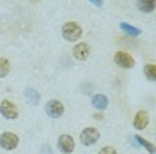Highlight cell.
Returning a JSON list of instances; mask_svg holds the SVG:
<instances>
[{
	"mask_svg": "<svg viewBox=\"0 0 156 154\" xmlns=\"http://www.w3.org/2000/svg\"><path fill=\"white\" fill-rule=\"evenodd\" d=\"M62 37L66 39V41H78V39L82 37V27L78 25L76 21H68V23H64V27H62Z\"/></svg>",
	"mask_w": 156,
	"mask_h": 154,
	"instance_id": "cell-1",
	"label": "cell"
},
{
	"mask_svg": "<svg viewBox=\"0 0 156 154\" xmlns=\"http://www.w3.org/2000/svg\"><path fill=\"white\" fill-rule=\"evenodd\" d=\"M44 112H46V115H48L50 119H60V117L64 115V105H62L58 99H51V101L46 103Z\"/></svg>",
	"mask_w": 156,
	"mask_h": 154,
	"instance_id": "cell-2",
	"label": "cell"
},
{
	"mask_svg": "<svg viewBox=\"0 0 156 154\" xmlns=\"http://www.w3.org/2000/svg\"><path fill=\"white\" fill-rule=\"evenodd\" d=\"M18 145H20L18 135H14V133H11V131H5V133L0 135V147H2V149L12 151V149H16Z\"/></svg>",
	"mask_w": 156,
	"mask_h": 154,
	"instance_id": "cell-3",
	"label": "cell"
},
{
	"mask_svg": "<svg viewBox=\"0 0 156 154\" xmlns=\"http://www.w3.org/2000/svg\"><path fill=\"white\" fill-rule=\"evenodd\" d=\"M0 114H2V117H5L9 121H14V119H18V106L9 99H4L0 103Z\"/></svg>",
	"mask_w": 156,
	"mask_h": 154,
	"instance_id": "cell-4",
	"label": "cell"
},
{
	"mask_svg": "<svg viewBox=\"0 0 156 154\" xmlns=\"http://www.w3.org/2000/svg\"><path fill=\"white\" fill-rule=\"evenodd\" d=\"M114 60H115L117 66L122 68V69H131L133 66H135V58L131 57L129 53H126V51H115Z\"/></svg>",
	"mask_w": 156,
	"mask_h": 154,
	"instance_id": "cell-5",
	"label": "cell"
},
{
	"mask_svg": "<svg viewBox=\"0 0 156 154\" xmlns=\"http://www.w3.org/2000/svg\"><path fill=\"white\" fill-rule=\"evenodd\" d=\"M98 140H99V131L96 128H85L80 133V142L83 145H94Z\"/></svg>",
	"mask_w": 156,
	"mask_h": 154,
	"instance_id": "cell-6",
	"label": "cell"
},
{
	"mask_svg": "<svg viewBox=\"0 0 156 154\" xmlns=\"http://www.w3.org/2000/svg\"><path fill=\"white\" fill-rule=\"evenodd\" d=\"M57 147L60 152L64 154H71L75 151V140H73V136L71 135H60L57 140Z\"/></svg>",
	"mask_w": 156,
	"mask_h": 154,
	"instance_id": "cell-7",
	"label": "cell"
},
{
	"mask_svg": "<svg viewBox=\"0 0 156 154\" xmlns=\"http://www.w3.org/2000/svg\"><path fill=\"white\" fill-rule=\"evenodd\" d=\"M89 53H90V46H89L87 43H78L73 48V57L76 58V60H87Z\"/></svg>",
	"mask_w": 156,
	"mask_h": 154,
	"instance_id": "cell-8",
	"label": "cell"
},
{
	"mask_svg": "<svg viewBox=\"0 0 156 154\" xmlns=\"http://www.w3.org/2000/svg\"><path fill=\"white\" fill-rule=\"evenodd\" d=\"M90 103H92V106L96 108V110H99V112H105L108 108V97L105 96V94H92V97H90Z\"/></svg>",
	"mask_w": 156,
	"mask_h": 154,
	"instance_id": "cell-9",
	"label": "cell"
},
{
	"mask_svg": "<svg viewBox=\"0 0 156 154\" xmlns=\"http://www.w3.org/2000/svg\"><path fill=\"white\" fill-rule=\"evenodd\" d=\"M147 124H149V115H147L146 110H138L136 112L135 119H133V126L135 129H146Z\"/></svg>",
	"mask_w": 156,
	"mask_h": 154,
	"instance_id": "cell-10",
	"label": "cell"
},
{
	"mask_svg": "<svg viewBox=\"0 0 156 154\" xmlns=\"http://www.w3.org/2000/svg\"><path fill=\"white\" fill-rule=\"evenodd\" d=\"M136 7L140 12H144V14H149V12H153L156 7V0H136Z\"/></svg>",
	"mask_w": 156,
	"mask_h": 154,
	"instance_id": "cell-11",
	"label": "cell"
},
{
	"mask_svg": "<svg viewBox=\"0 0 156 154\" xmlns=\"http://www.w3.org/2000/svg\"><path fill=\"white\" fill-rule=\"evenodd\" d=\"M39 92L36 90V89H32V87H29V89H25V99H27V103H30V105H37L39 103Z\"/></svg>",
	"mask_w": 156,
	"mask_h": 154,
	"instance_id": "cell-12",
	"label": "cell"
},
{
	"mask_svg": "<svg viewBox=\"0 0 156 154\" xmlns=\"http://www.w3.org/2000/svg\"><path fill=\"white\" fill-rule=\"evenodd\" d=\"M119 27H121V30H122V32H126L128 36H133V37H138V36L142 34V30H140V29H136V27L129 25V23H126V21H122Z\"/></svg>",
	"mask_w": 156,
	"mask_h": 154,
	"instance_id": "cell-13",
	"label": "cell"
},
{
	"mask_svg": "<svg viewBox=\"0 0 156 154\" xmlns=\"http://www.w3.org/2000/svg\"><path fill=\"white\" fill-rule=\"evenodd\" d=\"M133 140H135V144H136V145H142L144 149H147V152H149V154H154V145H153V144H149L147 140H144L142 136L135 135V136H133Z\"/></svg>",
	"mask_w": 156,
	"mask_h": 154,
	"instance_id": "cell-14",
	"label": "cell"
},
{
	"mask_svg": "<svg viewBox=\"0 0 156 154\" xmlns=\"http://www.w3.org/2000/svg\"><path fill=\"white\" fill-rule=\"evenodd\" d=\"M11 71V62L5 57H0V78H5Z\"/></svg>",
	"mask_w": 156,
	"mask_h": 154,
	"instance_id": "cell-15",
	"label": "cell"
},
{
	"mask_svg": "<svg viewBox=\"0 0 156 154\" xmlns=\"http://www.w3.org/2000/svg\"><path fill=\"white\" fill-rule=\"evenodd\" d=\"M144 75H146L147 80L156 82V66L154 64H147L146 68H144Z\"/></svg>",
	"mask_w": 156,
	"mask_h": 154,
	"instance_id": "cell-16",
	"label": "cell"
},
{
	"mask_svg": "<svg viewBox=\"0 0 156 154\" xmlns=\"http://www.w3.org/2000/svg\"><path fill=\"white\" fill-rule=\"evenodd\" d=\"M98 154H117V151L114 149V147H110V145H107V147H103V149H101V151H99Z\"/></svg>",
	"mask_w": 156,
	"mask_h": 154,
	"instance_id": "cell-17",
	"label": "cell"
},
{
	"mask_svg": "<svg viewBox=\"0 0 156 154\" xmlns=\"http://www.w3.org/2000/svg\"><path fill=\"white\" fill-rule=\"evenodd\" d=\"M89 2H90L92 5H96V7H101V5H103V0H89Z\"/></svg>",
	"mask_w": 156,
	"mask_h": 154,
	"instance_id": "cell-18",
	"label": "cell"
},
{
	"mask_svg": "<svg viewBox=\"0 0 156 154\" xmlns=\"http://www.w3.org/2000/svg\"><path fill=\"white\" fill-rule=\"evenodd\" d=\"M30 2H39V0H30Z\"/></svg>",
	"mask_w": 156,
	"mask_h": 154,
	"instance_id": "cell-19",
	"label": "cell"
}]
</instances>
